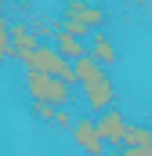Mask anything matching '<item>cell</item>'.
Returning a JSON list of instances; mask_svg holds the SVG:
<instances>
[{"label": "cell", "mask_w": 152, "mask_h": 156, "mask_svg": "<svg viewBox=\"0 0 152 156\" xmlns=\"http://www.w3.org/2000/svg\"><path fill=\"white\" fill-rule=\"evenodd\" d=\"M54 123L69 131V127H73V123H76V116H73V113H69V109H58V113H54Z\"/></svg>", "instance_id": "5bb4252c"}, {"label": "cell", "mask_w": 152, "mask_h": 156, "mask_svg": "<svg viewBox=\"0 0 152 156\" xmlns=\"http://www.w3.org/2000/svg\"><path fill=\"white\" fill-rule=\"evenodd\" d=\"M112 156H152V142L149 145H138V149H127V145H116Z\"/></svg>", "instance_id": "4fadbf2b"}, {"label": "cell", "mask_w": 152, "mask_h": 156, "mask_svg": "<svg viewBox=\"0 0 152 156\" xmlns=\"http://www.w3.org/2000/svg\"><path fill=\"white\" fill-rule=\"evenodd\" d=\"M69 134H73V142H76L87 156H105V138H102L98 120H94V116H76V123L69 127Z\"/></svg>", "instance_id": "5b68a950"}, {"label": "cell", "mask_w": 152, "mask_h": 156, "mask_svg": "<svg viewBox=\"0 0 152 156\" xmlns=\"http://www.w3.org/2000/svg\"><path fill=\"white\" fill-rule=\"evenodd\" d=\"M149 142H152V127L149 123H130L127 127V138H123L127 149H138V145H149Z\"/></svg>", "instance_id": "30bf717a"}, {"label": "cell", "mask_w": 152, "mask_h": 156, "mask_svg": "<svg viewBox=\"0 0 152 156\" xmlns=\"http://www.w3.org/2000/svg\"><path fill=\"white\" fill-rule=\"evenodd\" d=\"M26 69H36V73H51V76H62L69 80V83H76V66L54 47V44H36L29 55H22L18 58Z\"/></svg>", "instance_id": "277c9868"}, {"label": "cell", "mask_w": 152, "mask_h": 156, "mask_svg": "<svg viewBox=\"0 0 152 156\" xmlns=\"http://www.w3.org/2000/svg\"><path fill=\"white\" fill-rule=\"evenodd\" d=\"M127 116L119 113V109H105V113H98V131H102V138H105V145H123V138H127Z\"/></svg>", "instance_id": "8992f818"}, {"label": "cell", "mask_w": 152, "mask_h": 156, "mask_svg": "<svg viewBox=\"0 0 152 156\" xmlns=\"http://www.w3.org/2000/svg\"><path fill=\"white\" fill-rule=\"evenodd\" d=\"M54 47H58L69 62H76V58H83V55H87V40H83V37H73V33H65V29H58V33H54Z\"/></svg>", "instance_id": "9c48e42d"}, {"label": "cell", "mask_w": 152, "mask_h": 156, "mask_svg": "<svg viewBox=\"0 0 152 156\" xmlns=\"http://www.w3.org/2000/svg\"><path fill=\"white\" fill-rule=\"evenodd\" d=\"M87 55H91V58H98V62H102L105 69L119 62V51H116V40L109 37L105 29H98V33H91V40H87Z\"/></svg>", "instance_id": "52a82bcc"}, {"label": "cell", "mask_w": 152, "mask_h": 156, "mask_svg": "<svg viewBox=\"0 0 152 156\" xmlns=\"http://www.w3.org/2000/svg\"><path fill=\"white\" fill-rule=\"evenodd\" d=\"M54 105H47V102H33V116L40 120V123H54Z\"/></svg>", "instance_id": "7c38bea8"}, {"label": "cell", "mask_w": 152, "mask_h": 156, "mask_svg": "<svg viewBox=\"0 0 152 156\" xmlns=\"http://www.w3.org/2000/svg\"><path fill=\"white\" fill-rule=\"evenodd\" d=\"M4 4H7V0H0V15H4Z\"/></svg>", "instance_id": "9a60e30c"}, {"label": "cell", "mask_w": 152, "mask_h": 156, "mask_svg": "<svg viewBox=\"0 0 152 156\" xmlns=\"http://www.w3.org/2000/svg\"><path fill=\"white\" fill-rule=\"evenodd\" d=\"M26 91H29L33 102H47V105H54V109H65V105L73 102V94H76L69 80L51 76V73H36V69L26 73Z\"/></svg>", "instance_id": "3957f363"}, {"label": "cell", "mask_w": 152, "mask_h": 156, "mask_svg": "<svg viewBox=\"0 0 152 156\" xmlns=\"http://www.w3.org/2000/svg\"><path fill=\"white\" fill-rule=\"evenodd\" d=\"M11 55H15V44H11V22L0 15V66H4Z\"/></svg>", "instance_id": "8fae6325"}, {"label": "cell", "mask_w": 152, "mask_h": 156, "mask_svg": "<svg viewBox=\"0 0 152 156\" xmlns=\"http://www.w3.org/2000/svg\"><path fill=\"white\" fill-rule=\"evenodd\" d=\"M73 66H76V87H83L87 109H91V113L112 109L116 105V83H112V76H109V69H105L98 58H91V55L76 58Z\"/></svg>", "instance_id": "6da1fadb"}, {"label": "cell", "mask_w": 152, "mask_h": 156, "mask_svg": "<svg viewBox=\"0 0 152 156\" xmlns=\"http://www.w3.org/2000/svg\"><path fill=\"white\" fill-rule=\"evenodd\" d=\"M105 18H109L105 7H98L94 0H65V7H62V29L83 40L91 33H98L105 26Z\"/></svg>", "instance_id": "7a4b0ae2"}, {"label": "cell", "mask_w": 152, "mask_h": 156, "mask_svg": "<svg viewBox=\"0 0 152 156\" xmlns=\"http://www.w3.org/2000/svg\"><path fill=\"white\" fill-rule=\"evenodd\" d=\"M11 44H15V58H22V55H29L36 44H43V40L33 33V26H26V22H11Z\"/></svg>", "instance_id": "ba28073f"}]
</instances>
